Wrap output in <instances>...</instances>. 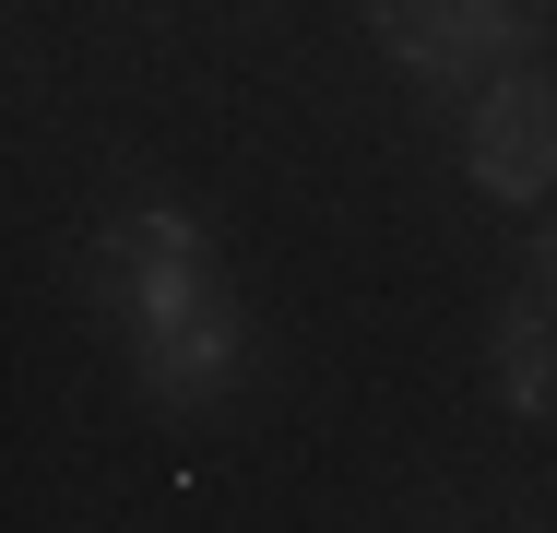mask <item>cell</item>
<instances>
[{
	"instance_id": "obj_2",
	"label": "cell",
	"mask_w": 557,
	"mask_h": 533,
	"mask_svg": "<svg viewBox=\"0 0 557 533\" xmlns=\"http://www.w3.org/2000/svg\"><path fill=\"white\" fill-rule=\"evenodd\" d=\"M368 12H380V36H392L416 72H450V60H474V48L522 36V12H510V0H368Z\"/></svg>"
},
{
	"instance_id": "obj_1",
	"label": "cell",
	"mask_w": 557,
	"mask_h": 533,
	"mask_svg": "<svg viewBox=\"0 0 557 533\" xmlns=\"http://www.w3.org/2000/svg\"><path fill=\"white\" fill-rule=\"evenodd\" d=\"M474 178L510 190V202H534L557 178V96L546 84H498V96L474 107Z\"/></svg>"
},
{
	"instance_id": "obj_3",
	"label": "cell",
	"mask_w": 557,
	"mask_h": 533,
	"mask_svg": "<svg viewBox=\"0 0 557 533\" xmlns=\"http://www.w3.org/2000/svg\"><path fill=\"white\" fill-rule=\"evenodd\" d=\"M498 368H510V404H522V416H546V404H557V320H546V309H510Z\"/></svg>"
}]
</instances>
